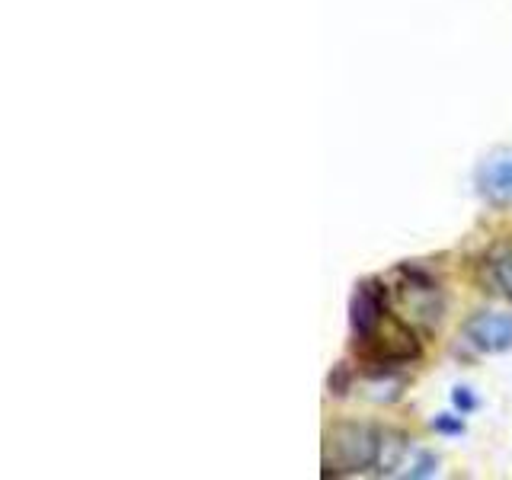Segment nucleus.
Returning a JSON list of instances; mask_svg holds the SVG:
<instances>
[{"mask_svg": "<svg viewBox=\"0 0 512 480\" xmlns=\"http://www.w3.org/2000/svg\"><path fill=\"white\" fill-rule=\"evenodd\" d=\"M381 445H384V429L368 426V423H336L327 432V455L324 464L333 474H362V471H378L381 461Z\"/></svg>", "mask_w": 512, "mask_h": 480, "instance_id": "1", "label": "nucleus"}, {"mask_svg": "<svg viewBox=\"0 0 512 480\" xmlns=\"http://www.w3.org/2000/svg\"><path fill=\"white\" fill-rule=\"evenodd\" d=\"M388 317V292L378 279H365L356 285V292L349 298V327L356 333V340H372L384 327Z\"/></svg>", "mask_w": 512, "mask_h": 480, "instance_id": "2", "label": "nucleus"}, {"mask_svg": "<svg viewBox=\"0 0 512 480\" xmlns=\"http://www.w3.org/2000/svg\"><path fill=\"white\" fill-rule=\"evenodd\" d=\"M464 340L477 352L487 356H503L512 349V314L500 311H480L464 324Z\"/></svg>", "mask_w": 512, "mask_h": 480, "instance_id": "3", "label": "nucleus"}, {"mask_svg": "<svg viewBox=\"0 0 512 480\" xmlns=\"http://www.w3.org/2000/svg\"><path fill=\"white\" fill-rule=\"evenodd\" d=\"M477 192L484 196L490 205H512V151L490 154L484 164L474 173Z\"/></svg>", "mask_w": 512, "mask_h": 480, "instance_id": "4", "label": "nucleus"}, {"mask_svg": "<svg viewBox=\"0 0 512 480\" xmlns=\"http://www.w3.org/2000/svg\"><path fill=\"white\" fill-rule=\"evenodd\" d=\"M490 279L500 288V295H506L512 301V250L496 253L490 260Z\"/></svg>", "mask_w": 512, "mask_h": 480, "instance_id": "5", "label": "nucleus"}, {"mask_svg": "<svg viewBox=\"0 0 512 480\" xmlns=\"http://www.w3.org/2000/svg\"><path fill=\"white\" fill-rule=\"evenodd\" d=\"M429 429L432 432H439V436H448V439H458L468 432V426H464V416L455 410V413H436L429 420Z\"/></svg>", "mask_w": 512, "mask_h": 480, "instance_id": "6", "label": "nucleus"}, {"mask_svg": "<svg viewBox=\"0 0 512 480\" xmlns=\"http://www.w3.org/2000/svg\"><path fill=\"white\" fill-rule=\"evenodd\" d=\"M452 407L461 416H471L474 410H480V397L474 394V388H468V384H458V388H452Z\"/></svg>", "mask_w": 512, "mask_h": 480, "instance_id": "7", "label": "nucleus"}, {"mask_svg": "<svg viewBox=\"0 0 512 480\" xmlns=\"http://www.w3.org/2000/svg\"><path fill=\"white\" fill-rule=\"evenodd\" d=\"M436 474H439V458L432 455V452H420V455H416V461L410 464V471H407V477H413V480L436 477Z\"/></svg>", "mask_w": 512, "mask_h": 480, "instance_id": "8", "label": "nucleus"}]
</instances>
